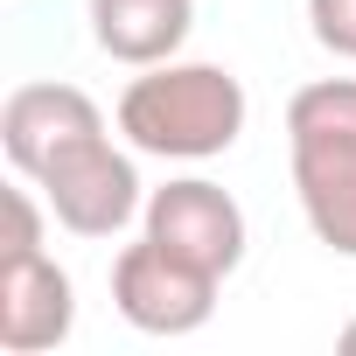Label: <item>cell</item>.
Instances as JSON below:
<instances>
[{
	"instance_id": "10",
	"label": "cell",
	"mask_w": 356,
	"mask_h": 356,
	"mask_svg": "<svg viewBox=\"0 0 356 356\" xmlns=\"http://www.w3.org/2000/svg\"><path fill=\"white\" fill-rule=\"evenodd\" d=\"M307 29L328 56L356 63V0H307Z\"/></svg>"
},
{
	"instance_id": "6",
	"label": "cell",
	"mask_w": 356,
	"mask_h": 356,
	"mask_svg": "<svg viewBox=\"0 0 356 356\" xmlns=\"http://www.w3.org/2000/svg\"><path fill=\"white\" fill-rule=\"evenodd\" d=\"M77 328V286L49 252L0 259V349L8 356H42L70 342Z\"/></svg>"
},
{
	"instance_id": "8",
	"label": "cell",
	"mask_w": 356,
	"mask_h": 356,
	"mask_svg": "<svg viewBox=\"0 0 356 356\" xmlns=\"http://www.w3.org/2000/svg\"><path fill=\"white\" fill-rule=\"evenodd\" d=\"M293 154V196L335 259H356V147H286Z\"/></svg>"
},
{
	"instance_id": "4",
	"label": "cell",
	"mask_w": 356,
	"mask_h": 356,
	"mask_svg": "<svg viewBox=\"0 0 356 356\" xmlns=\"http://www.w3.org/2000/svg\"><path fill=\"white\" fill-rule=\"evenodd\" d=\"M140 224H147L154 245H168L175 259H189V266H203L217 280H231L245 266V210H238L231 189L203 182V175H182V182L154 189Z\"/></svg>"
},
{
	"instance_id": "1",
	"label": "cell",
	"mask_w": 356,
	"mask_h": 356,
	"mask_svg": "<svg viewBox=\"0 0 356 356\" xmlns=\"http://www.w3.org/2000/svg\"><path fill=\"white\" fill-rule=\"evenodd\" d=\"M245 119H252V98L224 63L168 56L119 91V133L133 140V154H154V161H217L238 147Z\"/></svg>"
},
{
	"instance_id": "11",
	"label": "cell",
	"mask_w": 356,
	"mask_h": 356,
	"mask_svg": "<svg viewBox=\"0 0 356 356\" xmlns=\"http://www.w3.org/2000/svg\"><path fill=\"white\" fill-rule=\"evenodd\" d=\"M42 210H49V203H35L29 189H8V252H0V259L42 252Z\"/></svg>"
},
{
	"instance_id": "9",
	"label": "cell",
	"mask_w": 356,
	"mask_h": 356,
	"mask_svg": "<svg viewBox=\"0 0 356 356\" xmlns=\"http://www.w3.org/2000/svg\"><path fill=\"white\" fill-rule=\"evenodd\" d=\"M286 147H356V77H314L286 98Z\"/></svg>"
},
{
	"instance_id": "3",
	"label": "cell",
	"mask_w": 356,
	"mask_h": 356,
	"mask_svg": "<svg viewBox=\"0 0 356 356\" xmlns=\"http://www.w3.org/2000/svg\"><path fill=\"white\" fill-rule=\"evenodd\" d=\"M217 273L175 259L168 245H154L140 231V245H126L112 259V307L140 328V335H196L217 314Z\"/></svg>"
},
{
	"instance_id": "2",
	"label": "cell",
	"mask_w": 356,
	"mask_h": 356,
	"mask_svg": "<svg viewBox=\"0 0 356 356\" xmlns=\"http://www.w3.org/2000/svg\"><path fill=\"white\" fill-rule=\"evenodd\" d=\"M35 189L49 203V217L70 231V238H119L140 210H147V189H140V168L133 154H119L105 133L56 154L42 175H35Z\"/></svg>"
},
{
	"instance_id": "5",
	"label": "cell",
	"mask_w": 356,
	"mask_h": 356,
	"mask_svg": "<svg viewBox=\"0 0 356 356\" xmlns=\"http://www.w3.org/2000/svg\"><path fill=\"white\" fill-rule=\"evenodd\" d=\"M98 133H105V112L77 84H15L8 105H0V147H8L22 182H35L56 154H70Z\"/></svg>"
},
{
	"instance_id": "12",
	"label": "cell",
	"mask_w": 356,
	"mask_h": 356,
	"mask_svg": "<svg viewBox=\"0 0 356 356\" xmlns=\"http://www.w3.org/2000/svg\"><path fill=\"white\" fill-rule=\"evenodd\" d=\"M342 349H349V356H356V321H349V328H342Z\"/></svg>"
},
{
	"instance_id": "7",
	"label": "cell",
	"mask_w": 356,
	"mask_h": 356,
	"mask_svg": "<svg viewBox=\"0 0 356 356\" xmlns=\"http://www.w3.org/2000/svg\"><path fill=\"white\" fill-rule=\"evenodd\" d=\"M189 29H196V0H91V42L126 70L168 63L189 42Z\"/></svg>"
}]
</instances>
